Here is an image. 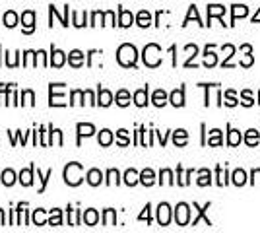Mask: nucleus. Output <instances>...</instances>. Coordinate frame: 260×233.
<instances>
[{
    "label": "nucleus",
    "instance_id": "1",
    "mask_svg": "<svg viewBox=\"0 0 260 233\" xmlns=\"http://www.w3.org/2000/svg\"><path fill=\"white\" fill-rule=\"evenodd\" d=\"M62 177H64V183L68 187H78L82 181H84V165L78 163V161H72L64 167L62 171Z\"/></svg>",
    "mask_w": 260,
    "mask_h": 233
},
{
    "label": "nucleus",
    "instance_id": "2",
    "mask_svg": "<svg viewBox=\"0 0 260 233\" xmlns=\"http://www.w3.org/2000/svg\"><path fill=\"white\" fill-rule=\"evenodd\" d=\"M136 58H138V51H136L134 45L124 43V45H120L119 47V51H117V60H119L120 66H124V68L136 66Z\"/></svg>",
    "mask_w": 260,
    "mask_h": 233
},
{
    "label": "nucleus",
    "instance_id": "3",
    "mask_svg": "<svg viewBox=\"0 0 260 233\" xmlns=\"http://www.w3.org/2000/svg\"><path fill=\"white\" fill-rule=\"evenodd\" d=\"M64 88L66 84H49V105L51 107H64Z\"/></svg>",
    "mask_w": 260,
    "mask_h": 233
},
{
    "label": "nucleus",
    "instance_id": "4",
    "mask_svg": "<svg viewBox=\"0 0 260 233\" xmlns=\"http://www.w3.org/2000/svg\"><path fill=\"white\" fill-rule=\"evenodd\" d=\"M144 62H146V66H150V68H156V66H160L161 62V49L156 45V43H150V45H146V49H144Z\"/></svg>",
    "mask_w": 260,
    "mask_h": 233
},
{
    "label": "nucleus",
    "instance_id": "5",
    "mask_svg": "<svg viewBox=\"0 0 260 233\" xmlns=\"http://www.w3.org/2000/svg\"><path fill=\"white\" fill-rule=\"evenodd\" d=\"M21 25H23V33H33L35 29V12L33 10H25L21 14Z\"/></svg>",
    "mask_w": 260,
    "mask_h": 233
},
{
    "label": "nucleus",
    "instance_id": "6",
    "mask_svg": "<svg viewBox=\"0 0 260 233\" xmlns=\"http://www.w3.org/2000/svg\"><path fill=\"white\" fill-rule=\"evenodd\" d=\"M66 62V53L60 51L57 47H51V58H49V66H55V68H62Z\"/></svg>",
    "mask_w": 260,
    "mask_h": 233
},
{
    "label": "nucleus",
    "instance_id": "7",
    "mask_svg": "<svg viewBox=\"0 0 260 233\" xmlns=\"http://www.w3.org/2000/svg\"><path fill=\"white\" fill-rule=\"evenodd\" d=\"M175 220H177L179 226H186V224H188V220H190L188 204H184V202L177 204V208H175Z\"/></svg>",
    "mask_w": 260,
    "mask_h": 233
},
{
    "label": "nucleus",
    "instance_id": "8",
    "mask_svg": "<svg viewBox=\"0 0 260 233\" xmlns=\"http://www.w3.org/2000/svg\"><path fill=\"white\" fill-rule=\"evenodd\" d=\"M76 130H78V146H80L82 138H87V136L95 134V126L91 122H78L76 124Z\"/></svg>",
    "mask_w": 260,
    "mask_h": 233
},
{
    "label": "nucleus",
    "instance_id": "9",
    "mask_svg": "<svg viewBox=\"0 0 260 233\" xmlns=\"http://www.w3.org/2000/svg\"><path fill=\"white\" fill-rule=\"evenodd\" d=\"M33 173H35V165L31 163L27 169H21L20 175H18V181L23 187H31L33 185Z\"/></svg>",
    "mask_w": 260,
    "mask_h": 233
},
{
    "label": "nucleus",
    "instance_id": "10",
    "mask_svg": "<svg viewBox=\"0 0 260 233\" xmlns=\"http://www.w3.org/2000/svg\"><path fill=\"white\" fill-rule=\"evenodd\" d=\"M158 222H160V226H169V222H171V208H169V204H160L158 206Z\"/></svg>",
    "mask_w": 260,
    "mask_h": 233
},
{
    "label": "nucleus",
    "instance_id": "11",
    "mask_svg": "<svg viewBox=\"0 0 260 233\" xmlns=\"http://www.w3.org/2000/svg\"><path fill=\"white\" fill-rule=\"evenodd\" d=\"M84 53H82L80 49H74V51H70L68 53V64L72 66V68H82L84 66Z\"/></svg>",
    "mask_w": 260,
    "mask_h": 233
},
{
    "label": "nucleus",
    "instance_id": "12",
    "mask_svg": "<svg viewBox=\"0 0 260 233\" xmlns=\"http://www.w3.org/2000/svg\"><path fill=\"white\" fill-rule=\"evenodd\" d=\"M82 222L86 224V226H97V222H99V212L97 210H93V208H87L86 212L82 214Z\"/></svg>",
    "mask_w": 260,
    "mask_h": 233
},
{
    "label": "nucleus",
    "instance_id": "13",
    "mask_svg": "<svg viewBox=\"0 0 260 233\" xmlns=\"http://www.w3.org/2000/svg\"><path fill=\"white\" fill-rule=\"evenodd\" d=\"M86 181H87L89 187H99L101 183H103V173H101L99 169H89L86 173Z\"/></svg>",
    "mask_w": 260,
    "mask_h": 233
},
{
    "label": "nucleus",
    "instance_id": "14",
    "mask_svg": "<svg viewBox=\"0 0 260 233\" xmlns=\"http://www.w3.org/2000/svg\"><path fill=\"white\" fill-rule=\"evenodd\" d=\"M111 103H113V94H111L109 90H105V88H99V90H97V105L109 107Z\"/></svg>",
    "mask_w": 260,
    "mask_h": 233
},
{
    "label": "nucleus",
    "instance_id": "15",
    "mask_svg": "<svg viewBox=\"0 0 260 233\" xmlns=\"http://www.w3.org/2000/svg\"><path fill=\"white\" fill-rule=\"evenodd\" d=\"M18 21H20V16L14 10H6V14L2 16V25H6V27H16Z\"/></svg>",
    "mask_w": 260,
    "mask_h": 233
},
{
    "label": "nucleus",
    "instance_id": "16",
    "mask_svg": "<svg viewBox=\"0 0 260 233\" xmlns=\"http://www.w3.org/2000/svg\"><path fill=\"white\" fill-rule=\"evenodd\" d=\"M132 23H134V16H132V12L120 8L119 10V25L120 27H130Z\"/></svg>",
    "mask_w": 260,
    "mask_h": 233
},
{
    "label": "nucleus",
    "instance_id": "17",
    "mask_svg": "<svg viewBox=\"0 0 260 233\" xmlns=\"http://www.w3.org/2000/svg\"><path fill=\"white\" fill-rule=\"evenodd\" d=\"M0 181H2L4 187H12V185L18 181V177L14 173V169H4L2 175H0Z\"/></svg>",
    "mask_w": 260,
    "mask_h": 233
},
{
    "label": "nucleus",
    "instance_id": "18",
    "mask_svg": "<svg viewBox=\"0 0 260 233\" xmlns=\"http://www.w3.org/2000/svg\"><path fill=\"white\" fill-rule=\"evenodd\" d=\"M113 140H115V136H113V132H111L109 128H103V130L99 132V138H97L99 146H103V148L111 146V144H113Z\"/></svg>",
    "mask_w": 260,
    "mask_h": 233
},
{
    "label": "nucleus",
    "instance_id": "19",
    "mask_svg": "<svg viewBox=\"0 0 260 233\" xmlns=\"http://www.w3.org/2000/svg\"><path fill=\"white\" fill-rule=\"evenodd\" d=\"M31 222L35 224V226H47L49 224V220H47V214L43 208H37V210H33L31 214Z\"/></svg>",
    "mask_w": 260,
    "mask_h": 233
},
{
    "label": "nucleus",
    "instance_id": "20",
    "mask_svg": "<svg viewBox=\"0 0 260 233\" xmlns=\"http://www.w3.org/2000/svg\"><path fill=\"white\" fill-rule=\"evenodd\" d=\"M134 103L138 107H146L148 105V86L138 90V92H134Z\"/></svg>",
    "mask_w": 260,
    "mask_h": 233
},
{
    "label": "nucleus",
    "instance_id": "21",
    "mask_svg": "<svg viewBox=\"0 0 260 233\" xmlns=\"http://www.w3.org/2000/svg\"><path fill=\"white\" fill-rule=\"evenodd\" d=\"M87 12L84 10V12H72V25H76V27H84V25H89L87 21Z\"/></svg>",
    "mask_w": 260,
    "mask_h": 233
},
{
    "label": "nucleus",
    "instance_id": "22",
    "mask_svg": "<svg viewBox=\"0 0 260 233\" xmlns=\"http://www.w3.org/2000/svg\"><path fill=\"white\" fill-rule=\"evenodd\" d=\"M124 183H126L128 187H134L136 183H140V173H138L136 169H128V171L124 173Z\"/></svg>",
    "mask_w": 260,
    "mask_h": 233
},
{
    "label": "nucleus",
    "instance_id": "23",
    "mask_svg": "<svg viewBox=\"0 0 260 233\" xmlns=\"http://www.w3.org/2000/svg\"><path fill=\"white\" fill-rule=\"evenodd\" d=\"M140 183L146 185V187H152V185L156 183V173H154L152 169H144L140 173Z\"/></svg>",
    "mask_w": 260,
    "mask_h": 233
},
{
    "label": "nucleus",
    "instance_id": "24",
    "mask_svg": "<svg viewBox=\"0 0 260 233\" xmlns=\"http://www.w3.org/2000/svg\"><path fill=\"white\" fill-rule=\"evenodd\" d=\"M37 53L35 51H25L23 53V60H21V64L23 66H37Z\"/></svg>",
    "mask_w": 260,
    "mask_h": 233
},
{
    "label": "nucleus",
    "instance_id": "25",
    "mask_svg": "<svg viewBox=\"0 0 260 233\" xmlns=\"http://www.w3.org/2000/svg\"><path fill=\"white\" fill-rule=\"evenodd\" d=\"M117 224V212L113 210V208H107L105 212H103V226H115Z\"/></svg>",
    "mask_w": 260,
    "mask_h": 233
},
{
    "label": "nucleus",
    "instance_id": "26",
    "mask_svg": "<svg viewBox=\"0 0 260 233\" xmlns=\"http://www.w3.org/2000/svg\"><path fill=\"white\" fill-rule=\"evenodd\" d=\"M68 210V224L70 226H80L82 224V212L80 210H74V208H66Z\"/></svg>",
    "mask_w": 260,
    "mask_h": 233
},
{
    "label": "nucleus",
    "instance_id": "27",
    "mask_svg": "<svg viewBox=\"0 0 260 233\" xmlns=\"http://www.w3.org/2000/svg\"><path fill=\"white\" fill-rule=\"evenodd\" d=\"M49 226H62V210L53 208L49 212Z\"/></svg>",
    "mask_w": 260,
    "mask_h": 233
},
{
    "label": "nucleus",
    "instance_id": "28",
    "mask_svg": "<svg viewBox=\"0 0 260 233\" xmlns=\"http://www.w3.org/2000/svg\"><path fill=\"white\" fill-rule=\"evenodd\" d=\"M84 90H72L70 92V101L68 105H84Z\"/></svg>",
    "mask_w": 260,
    "mask_h": 233
},
{
    "label": "nucleus",
    "instance_id": "29",
    "mask_svg": "<svg viewBox=\"0 0 260 233\" xmlns=\"http://www.w3.org/2000/svg\"><path fill=\"white\" fill-rule=\"evenodd\" d=\"M169 101L175 105V107H182L184 105V92H182V88L180 90H175L171 97H169Z\"/></svg>",
    "mask_w": 260,
    "mask_h": 233
},
{
    "label": "nucleus",
    "instance_id": "30",
    "mask_svg": "<svg viewBox=\"0 0 260 233\" xmlns=\"http://www.w3.org/2000/svg\"><path fill=\"white\" fill-rule=\"evenodd\" d=\"M21 105H29V107H33L35 105V94H33V90H23L21 92Z\"/></svg>",
    "mask_w": 260,
    "mask_h": 233
},
{
    "label": "nucleus",
    "instance_id": "31",
    "mask_svg": "<svg viewBox=\"0 0 260 233\" xmlns=\"http://www.w3.org/2000/svg\"><path fill=\"white\" fill-rule=\"evenodd\" d=\"M115 101H117L119 107H126V105L130 103V94H128L126 90H119L117 96H115Z\"/></svg>",
    "mask_w": 260,
    "mask_h": 233
},
{
    "label": "nucleus",
    "instance_id": "32",
    "mask_svg": "<svg viewBox=\"0 0 260 233\" xmlns=\"http://www.w3.org/2000/svg\"><path fill=\"white\" fill-rule=\"evenodd\" d=\"M136 23H138L140 27H148V25L152 23V16H150V12H148V10L138 12V16H136Z\"/></svg>",
    "mask_w": 260,
    "mask_h": 233
},
{
    "label": "nucleus",
    "instance_id": "33",
    "mask_svg": "<svg viewBox=\"0 0 260 233\" xmlns=\"http://www.w3.org/2000/svg\"><path fill=\"white\" fill-rule=\"evenodd\" d=\"M152 101H154L156 107H163V105L167 103V94H165L163 90H156V92H154V97H152Z\"/></svg>",
    "mask_w": 260,
    "mask_h": 233
},
{
    "label": "nucleus",
    "instance_id": "34",
    "mask_svg": "<svg viewBox=\"0 0 260 233\" xmlns=\"http://www.w3.org/2000/svg\"><path fill=\"white\" fill-rule=\"evenodd\" d=\"M53 177V169H47V173L43 175L37 169V179L41 181V187H39V193H45V189H47V183H49V179Z\"/></svg>",
    "mask_w": 260,
    "mask_h": 233
},
{
    "label": "nucleus",
    "instance_id": "35",
    "mask_svg": "<svg viewBox=\"0 0 260 233\" xmlns=\"http://www.w3.org/2000/svg\"><path fill=\"white\" fill-rule=\"evenodd\" d=\"M186 140H188V134H186V130H175V134H173V142H175V146H184L186 144Z\"/></svg>",
    "mask_w": 260,
    "mask_h": 233
},
{
    "label": "nucleus",
    "instance_id": "36",
    "mask_svg": "<svg viewBox=\"0 0 260 233\" xmlns=\"http://www.w3.org/2000/svg\"><path fill=\"white\" fill-rule=\"evenodd\" d=\"M105 183H107L109 187H111V185H119L120 183L119 171H117V169H109V171H107V181H105Z\"/></svg>",
    "mask_w": 260,
    "mask_h": 233
},
{
    "label": "nucleus",
    "instance_id": "37",
    "mask_svg": "<svg viewBox=\"0 0 260 233\" xmlns=\"http://www.w3.org/2000/svg\"><path fill=\"white\" fill-rule=\"evenodd\" d=\"M117 144L119 146H128L130 144V138H128V130H124V128H120L119 132H117Z\"/></svg>",
    "mask_w": 260,
    "mask_h": 233
},
{
    "label": "nucleus",
    "instance_id": "38",
    "mask_svg": "<svg viewBox=\"0 0 260 233\" xmlns=\"http://www.w3.org/2000/svg\"><path fill=\"white\" fill-rule=\"evenodd\" d=\"M160 183L161 185H173V173L169 169H163L160 173Z\"/></svg>",
    "mask_w": 260,
    "mask_h": 233
},
{
    "label": "nucleus",
    "instance_id": "39",
    "mask_svg": "<svg viewBox=\"0 0 260 233\" xmlns=\"http://www.w3.org/2000/svg\"><path fill=\"white\" fill-rule=\"evenodd\" d=\"M208 144H210V146H220V144H221V132H220V130H212Z\"/></svg>",
    "mask_w": 260,
    "mask_h": 233
},
{
    "label": "nucleus",
    "instance_id": "40",
    "mask_svg": "<svg viewBox=\"0 0 260 233\" xmlns=\"http://www.w3.org/2000/svg\"><path fill=\"white\" fill-rule=\"evenodd\" d=\"M103 25H115V12L113 10H107L103 14Z\"/></svg>",
    "mask_w": 260,
    "mask_h": 233
},
{
    "label": "nucleus",
    "instance_id": "41",
    "mask_svg": "<svg viewBox=\"0 0 260 233\" xmlns=\"http://www.w3.org/2000/svg\"><path fill=\"white\" fill-rule=\"evenodd\" d=\"M216 62H218L216 55H214V53H210V49H206V55H204V64H206V66H214Z\"/></svg>",
    "mask_w": 260,
    "mask_h": 233
},
{
    "label": "nucleus",
    "instance_id": "42",
    "mask_svg": "<svg viewBox=\"0 0 260 233\" xmlns=\"http://www.w3.org/2000/svg\"><path fill=\"white\" fill-rule=\"evenodd\" d=\"M103 14L105 12H93L91 19H89V25H103Z\"/></svg>",
    "mask_w": 260,
    "mask_h": 233
},
{
    "label": "nucleus",
    "instance_id": "43",
    "mask_svg": "<svg viewBox=\"0 0 260 233\" xmlns=\"http://www.w3.org/2000/svg\"><path fill=\"white\" fill-rule=\"evenodd\" d=\"M6 57H8V60H6V64H8L10 68H14V66H18V64H20V60H18V57H20V53H14V55L6 53Z\"/></svg>",
    "mask_w": 260,
    "mask_h": 233
},
{
    "label": "nucleus",
    "instance_id": "44",
    "mask_svg": "<svg viewBox=\"0 0 260 233\" xmlns=\"http://www.w3.org/2000/svg\"><path fill=\"white\" fill-rule=\"evenodd\" d=\"M198 185H200V187H206V185H210V171H208V169H202V171H200V179H198Z\"/></svg>",
    "mask_w": 260,
    "mask_h": 233
},
{
    "label": "nucleus",
    "instance_id": "45",
    "mask_svg": "<svg viewBox=\"0 0 260 233\" xmlns=\"http://www.w3.org/2000/svg\"><path fill=\"white\" fill-rule=\"evenodd\" d=\"M227 142L231 144V146H237L241 142V134H239V130H231L229 132V138H227Z\"/></svg>",
    "mask_w": 260,
    "mask_h": 233
},
{
    "label": "nucleus",
    "instance_id": "46",
    "mask_svg": "<svg viewBox=\"0 0 260 233\" xmlns=\"http://www.w3.org/2000/svg\"><path fill=\"white\" fill-rule=\"evenodd\" d=\"M245 181H247V175H245V171L237 169V171L233 173V183H235V185H243Z\"/></svg>",
    "mask_w": 260,
    "mask_h": 233
},
{
    "label": "nucleus",
    "instance_id": "47",
    "mask_svg": "<svg viewBox=\"0 0 260 233\" xmlns=\"http://www.w3.org/2000/svg\"><path fill=\"white\" fill-rule=\"evenodd\" d=\"M235 10H233V19L241 18V16H247L249 14V10H247V6H233Z\"/></svg>",
    "mask_w": 260,
    "mask_h": 233
},
{
    "label": "nucleus",
    "instance_id": "48",
    "mask_svg": "<svg viewBox=\"0 0 260 233\" xmlns=\"http://www.w3.org/2000/svg\"><path fill=\"white\" fill-rule=\"evenodd\" d=\"M257 142H259V132H257V130H249V132H247V144L255 146Z\"/></svg>",
    "mask_w": 260,
    "mask_h": 233
},
{
    "label": "nucleus",
    "instance_id": "49",
    "mask_svg": "<svg viewBox=\"0 0 260 233\" xmlns=\"http://www.w3.org/2000/svg\"><path fill=\"white\" fill-rule=\"evenodd\" d=\"M12 86H14V84H0V105L4 103V97H6V94L10 92Z\"/></svg>",
    "mask_w": 260,
    "mask_h": 233
},
{
    "label": "nucleus",
    "instance_id": "50",
    "mask_svg": "<svg viewBox=\"0 0 260 233\" xmlns=\"http://www.w3.org/2000/svg\"><path fill=\"white\" fill-rule=\"evenodd\" d=\"M223 12H225V8H223V6H210V10H208L210 18H212V16H221Z\"/></svg>",
    "mask_w": 260,
    "mask_h": 233
},
{
    "label": "nucleus",
    "instance_id": "51",
    "mask_svg": "<svg viewBox=\"0 0 260 233\" xmlns=\"http://www.w3.org/2000/svg\"><path fill=\"white\" fill-rule=\"evenodd\" d=\"M47 130H45V126H41L39 128V144L41 146H49V140H47Z\"/></svg>",
    "mask_w": 260,
    "mask_h": 233
},
{
    "label": "nucleus",
    "instance_id": "52",
    "mask_svg": "<svg viewBox=\"0 0 260 233\" xmlns=\"http://www.w3.org/2000/svg\"><path fill=\"white\" fill-rule=\"evenodd\" d=\"M84 96H86V99H87L89 105H97V99H95V96H93L91 90H84Z\"/></svg>",
    "mask_w": 260,
    "mask_h": 233
},
{
    "label": "nucleus",
    "instance_id": "53",
    "mask_svg": "<svg viewBox=\"0 0 260 233\" xmlns=\"http://www.w3.org/2000/svg\"><path fill=\"white\" fill-rule=\"evenodd\" d=\"M150 210H152V206H150V204H146L144 212L138 216V220H148V222H150V220H152V218H150Z\"/></svg>",
    "mask_w": 260,
    "mask_h": 233
},
{
    "label": "nucleus",
    "instance_id": "54",
    "mask_svg": "<svg viewBox=\"0 0 260 233\" xmlns=\"http://www.w3.org/2000/svg\"><path fill=\"white\" fill-rule=\"evenodd\" d=\"M225 99H227V101H225L227 105H235V103H237V101H235V96H233V92H227V94H225Z\"/></svg>",
    "mask_w": 260,
    "mask_h": 233
},
{
    "label": "nucleus",
    "instance_id": "55",
    "mask_svg": "<svg viewBox=\"0 0 260 233\" xmlns=\"http://www.w3.org/2000/svg\"><path fill=\"white\" fill-rule=\"evenodd\" d=\"M241 64H243V66H251V64H253V57H251V55H247L245 60H241Z\"/></svg>",
    "mask_w": 260,
    "mask_h": 233
},
{
    "label": "nucleus",
    "instance_id": "56",
    "mask_svg": "<svg viewBox=\"0 0 260 233\" xmlns=\"http://www.w3.org/2000/svg\"><path fill=\"white\" fill-rule=\"evenodd\" d=\"M62 25H64V27H68V25H70V23H68V4L64 6V23H62Z\"/></svg>",
    "mask_w": 260,
    "mask_h": 233
},
{
    "label": "nucleus",
    "instance_id": "57",
    "mask_svg": "<svg viewBox=\"0 0 260 233\" xmlns=\"http://www.w3.org/2000/svg\"><path fill=\"white\" fill-rule=\"evenodd\" d=\"M243 96H245V105H253V97H251V94H249V92H245Z\"/></svg>",
    "mask_w": 260,
    "mask_h": 233
},
{
    "label": "nucleus",
    "instance_id": "58",
    "mask_svg": "<svg viewBox=\"0 0 260 233\" xmlns=\"http://www.w3.org/2000/svg\"><path fill=\"white\" fill-rule=\"evenodd\" d=\"M6 224V216H4V210H0V226Z\"/></svg>",
    "mask_w": 260,
    "mask_h": 233
},
{
    "label": "nucleus",
    "instance_id": "59",
    "mask_svg": "<svg viewBox=\"0 0 260 233\" xmlns=\"http://www.w3.org/2000/svg\"><path fill=\"white\" fill-rule=\"evenodd\" d=\"M0 53H2V45H0ZM0 64H2V62H0Z\"/></svg>",
    "mask_w": 260,
    "mask_h": 233
}]
</instances>
